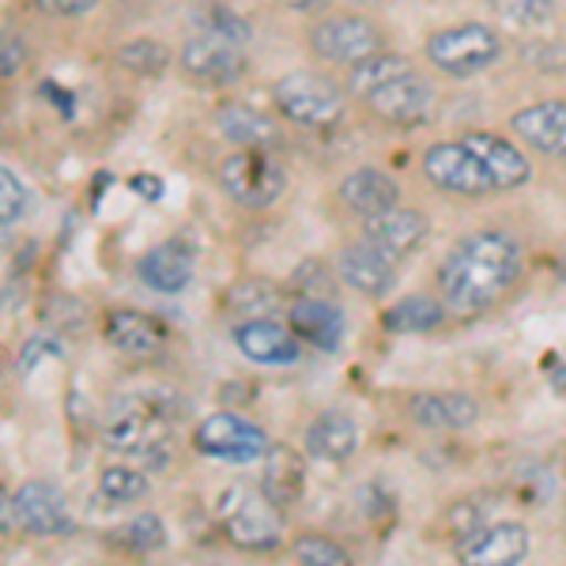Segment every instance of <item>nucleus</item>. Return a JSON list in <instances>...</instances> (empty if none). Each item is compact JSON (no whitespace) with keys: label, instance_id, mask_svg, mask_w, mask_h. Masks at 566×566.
Here are the masks:
<instances>
[{"label":"nucleus","instance_id":"20","mask_svg":"<svg viewBox=\"0 0 566 566\" xmlns=\"http://www.w3.org/2000/svg\"><path fill=\"white\" fill-rule=\"evenodd\" d=\"M15 510H20V525L34 536H69L72 517L57 488L42 480H31L15 491Z\"/></svg>","mask_w":566,"mask_h":566},{"label":"nucleus","instance_id":"6","mask_svg":"<svg viewBox=\"0 0 566 566\" xmlns=\"http://www.w3.org/2000/svg\"><path fill=\"white\" fill-rule=\"evenodd\" d=\"M219 186L223 193L234 200L239 208H250V212H264L283 197L287 189V178H283V167L276 163L272 151H253V148H234L219 163Z\"/></svg>","mask_w":566,"mask_h":566},{"label":"nucleus","instance_id":"10","mask_svg":"<svg viewBox=\"0 0 566 566\" xmlns=\"http://www.w3.org/2000/svg\"><path fill=\"white\" fill-rule=\"evenodd\" d=\"M269 446H272V438L264 434L258 423H250V419H242L234 412L208 416L193 431V450L216 461H234V464L261 461L264 453H269Z\"/></svg>","mask_w":566,"mask_h":566},{"label":"nucleus","instance_id":"12","mask_svg":"<svg viewBox=\"0 0 566 566\" xmlns=\"http://www.w3.org/2000/svg\"><path fill=\"white\" fill-rule=\"evenodd\" d=\"M231 340L245 359L261 367H291L303 359V340L295 336V328L272 317H239L231 325Z\"/></svg>","mask_w":566,"mask_h":566},{"label":"nucleus","instance_id":"18","mask_svg":"<svg viewBox=\"0 0 566 566\" xmlns=\"http://www.w3.org/2000/svg\"><path fill=\"white\" fill-rule=\"evenodd\" d=\"M336 272L348 283L352 291L367 298H381L397 287V261H389L381 250H374L370 242L344 245L340 258H336Z\"/></svg>","mask_w":566,"mask_h":566},{"label":"nucleus","instance_id":"31","mask_svg":"<svg viewBox=\"0 0 566 566\" xmlns=\"http://www.w3.org/2000/svg\"><path fill=\"white\" fill-rule=\"evenodd\" d=\"M491 8H495L499 20H506L517 31H544L559 15L555 0H491Z\"/></svg>","mask_w":566,"mask_h":566},{"label":"nucleus","instance_id":"39","mask_svg":"<svg viewBox=\"0 0 566 566\" xmlns=\"http://www.w3.org/2000/svg\"><path fill=\"white\" fill-rule=\"evenodd\" d=\"M31 4L39 8L42 15H53V20H80L98 0H31Z\"/></svg>","mask_w":566,"mask_h":566},{"label":"nucleus","instance_id":"29","mask_svg":"<svg viewBox=\"0 0 566 566\" xmlns=\"http://www.w3.org/2000/svg\"><path fill=\"white\" fill-rule=\"evenodd\" d=\"M276 306H280V291L272 280L250 276L227 291V310H231L234 317H269Z\"/></svg>","mask_w":566,"mask_h":566},{"label":"nucleus","instance_id":"14","mask_svg":"<svg viewBox=\"0 0 566 566\" xmlns=\"http://www.w3.org/2000/svg\"><path fill=\"white\" fill-rule=\"evenodd\" d=\"M227 541L242 552H276L283 541L280 510L264 495H239L234 510L223 517Z\"/></svg>","mask_w":566,"mask_h":566},{"label":"nucleus","instance_id":"25","mask_svg":"<svg viewBox=\"0 0 566 566\" xmlns=\"http://www.w3.org/2000/svg\"><path fill=\"white\" fill-rule=\"evenodd\" d=\"M306 488V464L291 446L272 442L269 453H264V472H261V495L280 510H291L298 499H303Z\"/></svg>","mask_w":566,"mask_h":566},{"label":"nucleus","instance_id":"30","mask_svg":"<svg viewBox=\"0 0 566 566\" xmlns=\"http://www.w3.org/2000/svg\"><path fill=\"white\" fill-rule=\"evenodd\" d=\"M114 61L125 72H133V76L155 80V76H163V72L170 69V50L163 42H155V39H133V42H125L122 50L114 53Z\"/></svg>","mask_w":566,"mask_h":566},{"label":"nucleus","instance_id":"42","mask_svg":"<svg viewBox=\"0 0 566 566\" xmlns=\"http://www.w3.org/2000/svg\"><path fill=\"white\" fill-rule=\"evenodd\" d=\"M328 4H333V0H283V8H291V12H303V15L325 12Z\"/></svg>","mask_w":566,"mask_h":566},{"label":"nucleus","instance_id":"5","mask_svg":"<svg viewBox=\"0 0 566 566\" xmlns=\"http://www.w3.org/2000/svg\"><path fill=\"white\" fill-rule=\"evenodd\" d=\"M306 45L322 65L352 69L374 53L389 50V34L363 12H328L310 27Z\"/></svg>","mask_w":566,"mask_h":566},{"label":"nucleus","instance_id":"23","mask_svg":"<svg viewBox=\"0 0 566 566\" xmlns=\"http://www.w3.org/2000/svg\"><path fill=\"white\" fill-rule=\"evenodd\" d=\"M336 200H340L352 216H374V212H386V208L400 205V186H397V178H392L389 170L359 167V170H352V175L340 181Z\"/></svg>","mask_w":566,"mask_h":566},{"label":"nucleus","instance_id":"9","mask_svg":"<svg viewBox=\"0 0 566 566\" xmlns=\"http://www.w3.org/2000/svg\"><path fill=\"white\" fill-rule=\"evenodd\" d=\"M363 106H367V114L374 122L389 125V129H416V125H423L427 117H431L434 87L423 72L412 69V72H405V76L381 84L378 91H370V95L363 98Z\"/></svg>","mask_w":566,"mask_h":566},{"label":"nucleus","instance_id":"26","mask_svg":"<svg viewBox=\"0 0 566 566\" xmlns=\"http://www.w3.org/2000/svg\"><path fill=\"white\" fill-rule=\"evenodd\" d=\"M306 450H310V458H317V461H336V464L348 461L355 458V450H359V423H355L348 412L328 408V412L310 419Z\"/></svg>","mask_w":566,"mask_h":566},{"label":"nucleus","instance_id":"19","mask_svg":"<svg viewBox=\"0 0 566 566\" xmlns=\"http://www.w3.org/2000/svg\"><path fill=\"white\" fill-rule=\"evenodd\" d=\"M464 144H469V151L476 155V159L488 167L491 181H495V189H522L528 178H533V163H528V155L517 148L514 140H506V136L499 133H464L461 136Z\"/></svg>","mask_w":566,"mask_h":566},{"label":"nucleus","instance_id":"2","mask_svg":"<svg viewBox=\"0 0 566 566\" xmlns=\"http://www.w3.org/2000/svg\"><path fill=\"white\" fill-rule=\"evenodd\" d=\"M181 419V400L170 392L148 389V392H125L109 405L103 442L109 453L129 458L140 464H163L170 453V438Z\"/></svg>","mask_w":566,"mask_h":566},{"label":"nucleus","instance_id":"7","mask_svg":"<svg viewBox=\"0 0 566 566\" xmlns=\"http://www.w3.org/2000/svg\"><path fill=\"white\" fill-rule=\"evenodd\" d=\"M178 69L197 87H231L250 72V57H245V45L197 31L193 39L181 42Z\"/></svg>","mask_w":566,"mask_h":566},{"label":"nucleus","instance_id":"1","mask_svg":"<svg viewBox=\"0 0 566 566\" xmlns=\"http://www.w3.org/2000/svg\"><path fill=\"white\" fill-rule=\"evenodd\" d=\"M522 245L502 227H480L464 234L434 272L446 314L480 317L495 310L522 280Z\"/></svg>","mask_w":566,"mask_h":566},{"label":"nucleus","instance_id":"21","mask_svg":"<svg viewBox=\"0 0 566 566\" xmlns=\"http://www.w3.org/2000/svg\"><path fill=\"white\" fill-rule=\"evenodd\" d=\"M291 328L303 344L317 352H336L344 340V314L336 310L328 298L322 295H303L291 303V314H287Z\"/></svg>","mask_w":566,"mask_h":566},{"label":"nucleus","instance_id":"15","mask_svg":"<svg viewBox=\"0 0 566 566\" xmlns=\"http://www.w3.org/2000/svg\"><path fill=\"white\" fill-rule=\"evenodd\" d=\"M528 555V528L522 522L480 525L458 541V559L469 566H517Z\"/></svg>","mask_w":566,"mask_h":566},{"label":"nucleus","instance_id":"11","mask_svg":"<svg viewBox=\"0 0 566 566\" xmlns=\"http://www.w3.org/2000/svg\"><path fill=\"white\" fill-rule=\"evenodd\" d=\"M106 340L114 344V352H122L133 363H159L170 348V328L155 314L133 306H117L106 314L103 322Z\"/></svg>","mask_w":566,"mask_h":566},{"label":"nucleus","instance_id":"22","mask_svg":"<svg viewBox=\"0 0 566 566\" xmlns=\"http://www.w3.org/2000/svg\"><path fill=\"white\" fill-rule=\"evenodd\" d=\"M193 269V250L186 242H163L144 253L140 264H136V276L144 280V287L159 291V295H178V291L189 287Z\"/></svg>","mask_w":566,"mask_h":566},{"label":"nucleus","instance_id":"40","mask_svg":"<svg viewBox=\"0 0 566 566\" xmlns=\"http://www.w3.org/2000/svg\"><path fill=\"white\" fill-rule=\"evenodd\" d=\"M20 528V510H15V495L0 488V536H12Z\"/></svg>","mask_w":566,"mask_h":566},{"label":"nucleus","instance_id":"27","mask_svg":"<svg viewBox=\"0 0 566 566\" xmlns=\"http://www.w3.org/2000/svg\"><path fill=\"white\" fill-rule=\"evenodd\" d=\"M412 69H416V61H408L405 53L381 50V53H374V57L359 61V65L344 69V91H348V98H355V103H363L370 91H378L381 84H389V80L405 76V72H412Z\"/></svg>","mask_w":566,"mask_h":566},{"label":"nucleus","instance_id":"36","mask_svg":"<svg viewBox=\"0 0 566 566\" xmlns=\"http://www.w3.org/2000/svg\"><path fill=\"white\" fill-rule=\"evenodd\" d=\"M31 208V189L15 170L0 167V227H15Z\"/></svg>","mask_w":566,"mask_h":566},{"label":"nucleus","instance_id":"35","mask_svg":"<svg viewBox=\"0 0 566 566\" xmlns=\"http://www.w3.org/2000/svg\"><path fill=\"white\" fill-rule=\"evenodd\" d=\"M291 555H295L303 566H348L352 563V552L344 544L328 541L322 533H306L291 544Z\"/></svg>","mask_w":566,"mask_h":566},{"label":"nucleus","instance_id":"33","mask_svg":"<svg viewBox=\"0 0 566 566\" xmlns=\"http://www.w3.org/2000/svg\"><path fill=\"white\" fill-rule=\"evenodd\" d=\"M98 491H103L106 502H140L148 495V476L140 469H129V464H106L103 476H98Z\"/></svg>","mask_w":566,"mask_h":566},{"label":"nucleus","instance_id":"37","mask_svg":"<svg viewBox=\"0 0 566 566\" xmlns=\"http://www.w3.org/2000/svg\"><path fill=\"white\" fill-rule=\"evenodd\" d=\"M27 65V39L15 31H0V80L20 76Z\"/></svg>","mask_w":566,"mask_h":566},{"label":"nucleus","instance_id":"34","mask_svg":"<svg viewBox=\"0 0 566 566\" xmlns=\"http://www.w3.org/2000/svg\"><path fill=\"white\" fill-rule=\"evenodd\" d=\"M197 23H200V31L216 34V39H227V42L250 45V39H253L250 23H245L242 15L234 12V8H227V4H200L197 8Z\"/></svg>","mask_w":566,"mask_h":566},{"label":"nucleus","instance_id":"24","mask_svg":"<svg viewBox=\"0 0 566 566\" xmlns=\"http://www.w3.org/2000/svg\"><path fill=\"white\" fill-rule=\"evenodd\" d=\"M408 416L427 431H464L480 419V405L469 392H416Z\"/></svg>","mask_w":566,"mask_h":566},{"label":"nucleus","instance_id":"3","mask_svg":"<svg viewBox=\"0 0 566 566\" xmlns=\"http://www.w3.org/2000/svg\"><path fill=\"white\" fill-rule=\"evenodd\" d=\"M272 106L298 129H336L348 114V91L325 72H287L272 84Z\"/></svg>","mask_w":566,"mask_h":566},{"label":"nucleus","instance_id":"28","mask_svg":"<svg viewBox=\"0 0 566 566\" xmlns=\"http://www.w3.org/2000/svg\"><path fill=\"white\" fill-rule=\"evenodd\" d=\"M442 322H446V306L442 298L431 295H408L381 314V328L386 333H431Z\"/></svg>","mask_w":566,"mask_h":566},{"label":"nucleus","instance_id":"4","mask_svg":"<svg viewBox=\"0 0 566 566\" xmlns=\"http://www.w3.org/2000/svg\"><path fill=\"white\" fill-rule=\"evenodd\" d=\"M423 57H427V65L434 72H442V76L469 80V76L488 72L502 57V39L495 27H488V23H476V20L453 23V27L434 31L431 39L423 42Z\"/></svg>","mask_w":566,"mask_h":566},{"label":"nucleus","instance_id":"16","mask_svg":"<svg viewBox=\"0 0 566 566\" xmlns=\"http://www.w3.org/2000/svg\"><path fill=\"white\" fill-rule=\"evenodd\" d=\"M510 129L547 159H566V98H541L514 109Z\"/></svg>","mask_w":566,"mask_h":566},{"label":"nucleus","instance_id":"17","mask_svg":"<svg viewBox=\"0 0 566 566\" xmlns=\"http://www.w3.org/2000/svg\"><path fill=\"white\" fill-rule=\"evenodd\" d=\"M216 129L223 133V140H231L234 148H253V151H276L283 148V125L264 109L250 103H227L216 114Z\"/></svg>","mask_w":566,"mask_h":566},{"label":"nucleus","instance_id":"41","mask_svg":"<svg viewBox=\"0 0 566 566\" xmlns=\"http://www.w3.org/2000/svg\"><path fill=\"white\" fill-rule=\"evenodd\" d=\"M133 193H140L144 200H148V205H155V200H163V181L155 178V175H136L133 181Z\"/></svg>","mask_w":566,"mask_h":566},{"label":"nucleus","instance_id":"32","mask_svg":"<svg viewBox=\"0 0 566 566\" xmlns=\"http://www.w3.org/2000/svg\"><path fill=\"white\" fill-rule=\"evenodd\" d=\"M163 541H167V528H163V522L155 514H136L133 522L114 528V544L125 547V552H133V555L159 552Z\"/></svg>","mask_w":566,"mask_h":566},{"label":"nucleus","instance_id":"38","mask_svg":"<svg viewBox=\"0 0 566 566\" xmlns=\"http://www.w3.org/2000/svg\"><path fill=\"white\" fill-rule=\"evenodd\" d=\"M525 61L536 69H552V72H563L566 69V45L563 42H533L525 50Z\"/></svg>","mask_w":566,"mask_h":566},{"label":"nucleus","instance_id":"8","mask_svg":"<svg viewBox=\"0 0 566 566\" xmlns=\"http://www.w3.org/2000/svg\"><path fill=\"white\" fill-rule=\"evenodd\" d=\"M419 170L423 178L431 181L434 189L442 193H453V197H488V193H499L495 181H491L488 167L469 151V144L461 140H442V144H431L419 159Z\"/></svg>","mask_w":566,"mask_h":566},{"label":"nucleus","instance_id":"13","mask_svg":"<svg viewBox=\"0 0 566 566\" xmlns=\"http://www.w3.org/2000/svg\"><path fill=\"white\" fill-rule=\"evenodd\" d=\"M427 234H431V223H427V216L416 212V208L392 205L386 212L363 216V242L381 250L389 261H405V258H412L416 250H423Z\"/></svg>","mask_w":566,"mask_h":566}]
</instances>
